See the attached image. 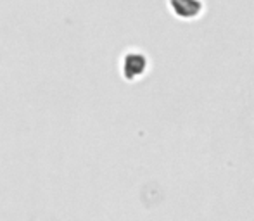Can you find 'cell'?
I'll return each mask as SVG.
<instances>
[{
    "label": "cell",
    "instance_id": "obj_1",
    "mask_svg": "<svg viewBox=\"0 0 254 221\" xmlns=\"http://www.w3.org/2000/svg\"><path fill=\"white\" fill-rule=\"evenodd\" d=\"M147 67V60L142 54H128L123 60V74L127 80H135L144 74Z\"/></svg>",
    "mask_w": 254,
    "mask_h": 221
},
{
    "label": "cell",
    "instance_id": "obj_2",
    "mask_svg": "<svg viewBox=\"0 0 254 221\" xmlns=\"http://www.w3.org/2000/svg\"><path fill=\"white\" fill-rule=\"evenodd\" d=\"M171 9L180 17H195L202 5L199 0H171Z\"/></svg>",
    "mask_w": 254,
    "mask_h": 221
}]
</instances>
